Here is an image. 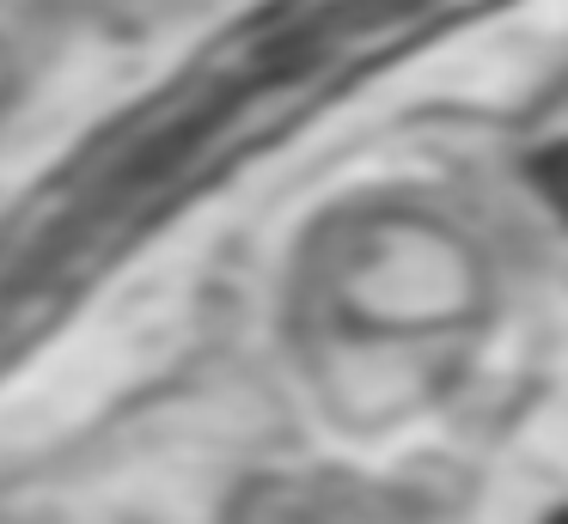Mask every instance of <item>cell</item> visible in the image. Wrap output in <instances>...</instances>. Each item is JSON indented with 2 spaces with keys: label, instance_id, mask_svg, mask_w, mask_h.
I'll return each instance as SVG.
<instances>
[{
  "label": "cell",
  "instance_id": "cell-1",
  "mask_svg": "<svg viewBox=\"0 0 568 524\" xmlns=\"http://www.w3.org/2000/svg\"><path fill=\"white\" fill-rule=\"evenodd\" d=\"M531 177L544 183V195H550V207L568 219V146H550V153H538V165H531Z\"/></svg>",
  "mask_w": 568,
  "mask_h": 524
},
{
  "label": "cell",
  "instance_id": "cell-2",
  "mask_svg": "<svg viewBox=\"0 0 568 524\" xmlns=\"http://www.w3.org/2000/svg\"><path fill=\"white\" fill-rule=\"evenodd\" d=\"M550 524H568V512H556V518H550Z\"/></svg>",
  "mask_w": 568,
  "mask_h": 524
}]
</instances>
